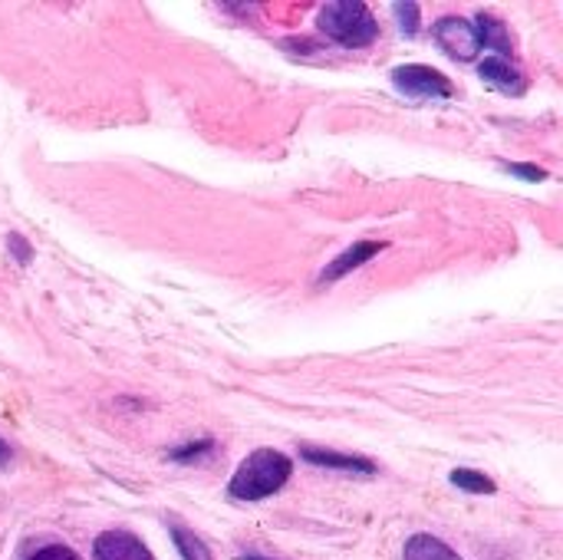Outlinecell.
I'll list each match as a JSON object with an SVG mask.
<instances>
[{
  "mask_svg": "<svg viewBox=\"0 0 563 560\" xmlns=\"http://www.w3.org/2000/svg\"><path fill=\"white\" fill-rule=\"evenodd\" d=\"M294 475V462L277 452V449H257L251 452L238 472L228 482V495L234 502H264L271 495H277Z\"/></svg>",
  "mask_w": 563,
  "mask_h": 560,
  "instance_id": "6da1fadb",
  "label": "cell"
},
{
  "mask_svg": "<svg viewBox=\"0 0 563 560\" xmlns=\"http://www.w3.org/2000/svg\"><path fill=\"white\" fill-rule=\"evenodd\" d=\"M317 26L340 46L350 50H363L379 36V20L373 17V10L360 0H333L323 3L317 13Z\"/></svg>",
  "mask_w": 563,
  "mask_h": 560,
  "instance_id": "7a4b0ae2",
  "label": "cell"
},
{
  "mask_svg": "<svg viewBox=\"0 0 563 560\" xmlns=\"http://www.w3.org/2000/svg\"><path fill=\"white\" fill-rule=\"evenodd\" d=\"M393 86L406 96H416V99H452L455 96V86L449 76H442L439 69L432 66H422V63H406V66H396L393 69Z\"/></svg>",
  "mask_w": 563,
  "mask_h": 560,
  "instance_id": "3957f363",
  "label": "cell"
},
{
  "mask_svg": "<svg viewBox=\"0 0 563 560\" xmlns=\"http://www.w3.org/2000/svg\"><path fill=\"white\" fill-rule=\"evenodd\" d=\"M432 36L439 40V46L459 59V63H468L482 53V40H478V30L472 20H462V17H442L432 23Z\"/></svg>",
  "mask_w": 563,
  "mask_h": 560,
  "instance_id": "277c9868",
  "label": "cell"
},
{
  "mask_svg": "<svg viewBox=\"0 0 563 560\" xmlns=\"http://www.w3.org/2000/svg\"><path fill=\"white\" fill-rule=\"evenodd\" d=\"M478 76H482L485 86H492V89H498L505 96H525L528 92V79H525V73L511 59L488 56V59H482Z\"/></svg>",
  "mask_w": 563,
  "mask_h": 560,
  "instance_id": "5b68a950",
  "label": "cell"
},
{
  "mask_svg": "<svg viewBox=\"0 0 563 560\" xmlns=\"http://www.w3.org/2000/svg\"><path fill=\"white\" fill-rule=\"evenodd\" d=\"M92 560H155V554L129 531H106L92 545Z\"/></svg>",
  "mask_w": 563,
  "mask_h": 560,
  "instance_id": "8992f818",
  "label": "cell"
},
{
  "mask_svg": "<svg viewBox=\"0 0 563 560\" xmlns=\"http://www.w3.org/2000/svg\"><path fill=\"white\" fill-rule=\"evenodd\" d=\"M386 251V241H360V244H353V248H346L330 267H323L320 271V284L327 287V284H336L340 277H346L350 271H356V267H363V264H369L376 254H383Z\"/></svg>",
  "mask_w": 563,
  "mask_h": 560,
  "instance_id": "52a82bcc",
  "label": "cell"
},
{
  "mask_svg": "<svg viewBox=\"0 0 563 560\" xmlns=\"http://www.w3.org/2000/svg\"><path fill=\"white\" fill-rule=\"evenodd\" d=\"M300 459L317 469H333V472H356V475H376V465L363 455H343L333 449H317V446H300Z\"/></svg>",
  "mask_w": 563,
  "mask_h": 560,
  "instance_id": "ba28073f",
  "label": "cell"
},
{
  "mask_svg": "<svg viewBox=\"0 0 563 560\" xmlns=\"http://www.w3.org/2000/svg\"><path fill=\"white\" fill-rule=\"evenodd\" d=\"M475 30H478V40H482V46H492V50H498V53H501V59L515 53V43H511V33H508V26H505V23L495 17V13H482V17L475 20Z\"/></svg>",
  "mask_w": 563,
  "mask_h": 560,
  "instance_id": "9c48e42d",
  "label": "cell"
},
{
  "mask_svg": "<svg viewBox=\"0 0 563 560\" xmlns=\"http://www.w3.org/2000/svg\"><path fill=\"white\" fill-rule=\"evenodd\" d=\"M402 560H462L435 535H412L402 548Z\"/></svg>",
  "mask_w": 563,
  "mask_h": 560,
  "instance_id": "30bf717a",
  "label": "cell"
},
{
  "mask_svg": "<svg viewBox=\"0 0 563 560\" xmlns=\"http://www.w3.org/2000/svg\"><path fill=\"white\" fill-rule=\"evenodd\" d=\"M168 531H172V541H175V548H178L181 560H214L211 558V551H208V545H205L195 531H188L185 525L172 521V525H168Z\"/></svg>",
  "mask_w": 563,
  "mask_h": 560,
  "instance_id": "8fae6325",
  "label": "cell"
},
{
  "mask_svg": "<svg viewBox=\"0 0 563 560\" xmlns=\"http://www.w3.org/2000/svg\"><path fill=\"white\" fill-rule=\"evenodd\" d=\"M449 482L459 488V492H468V495H495L498 485L485 475V472H475V469H455L449 475Z\"/></svg>",
  "mask_w": 563,
  "mask_h": 560,
  "instance_id": "7c38bea8",
  "label": "cell"
},
{
  "mask_svg": "<svg viewBox=\"0 0 563 560\" xmlns=\"http://www.w3.org/2000/svg\"><path fill=\"white\" fill-rule=\"evenodd\" d=\"M211 452H214V439H198V442H188V446H181V449H172L168 459H172V462H201V459L211 455Z\"/></svg>",
  "mask_w": 563,
  "mask_h": 560,
  "instance_id": "4fadbf2b",
  "label": "cell"
},
{
  "mask_svg": "<svg viewBox=\"0 0 563 560\" xmlns=\"http://www.w3.org/2000/svg\"><path fill=\"white\" fill-rule=\"evenodd\" d=\"M7 251H10V254H13V261H16V264H23V267L33 261V248H30V241H26L23 234H16V231H13V234H7Z\"/></svg>",
  "mask_w": 563,
  "mask_h": 560,
  "instance_id": "5bb4252c",
  "label": "cell"
},
{
  "mask_svg": "<svg viewBox=\"0 0 563 560\" xmlns=\"http://www.w3.org/2000/svg\"><path fill=\"white\" fill-rule=\"evenodd\" d=\"M393 10H396V17H399V26H402L409 36H416V30H419V3H396Z\"/></svg>",
  "mask_w": 563,
  "mask_h": 560,
  "instance_id": "9a60e30c",
  "label": "cell"
},
{
  "mask_svg": "<svg viewBox=\"0 0 563 560\" xmlns=\"http://www.w3.org/2000/svg\"><path fill=\"white\" fill-rule=\"evenodd\" d=\"M501 168H505L508 175H518V178H525V182H544V178H548V172H544V168H538V165H521V162H501Z\"/></svg>",
  "mask_w": 563,
  "mask_h": 560,
  "instance_id": "2e32d148",
  "label": "cell"
},
{
  "mask_svg": "<svg viewBox=\"0 0 563 560\" xmlns=\"http://www.w3.org/2000/svg\"><path fill=\"white\" fill-rule=\"evenodd\" d=\"M26 560H79V558H76V551H73V548H66V545H49V548H40L36 554H30Z\"/></svg>",
  "mask_w": 563,
  "mask_h": 560,
  "instance_id": "e0dca14e",
  "label": "cell"
},
{
  "mask_svg": "<svg viewBox=\"0 0 563 560\" xmlns=\"http://www.w3.org/2000/svg\"><path fill=\"white\" fill-rule=\"evenodd\" d=\"M7 462H10V446H7V442L0 439V469H3Z\"/></svg>",
  "mask_w": 563,
  "mask_h": 560,
  "instance_id": "ac0fdd59",
  "label": "cell"
},
{
  "mask_svg": "<svg viewBox=\"0 0 563 560\" xmlns=\"http://www.w3.org/2000/svg\"><path fill=\"white\" fill-rule=\"evenodd\" d=\"M241 560H271V558H261V554H247V558H241Z\"/></svg>",
  "mask_w": 563,
  "mask_h": 560,
  "instance_id": "d6986e66",
  "label": "cell"
}]
</instances>
